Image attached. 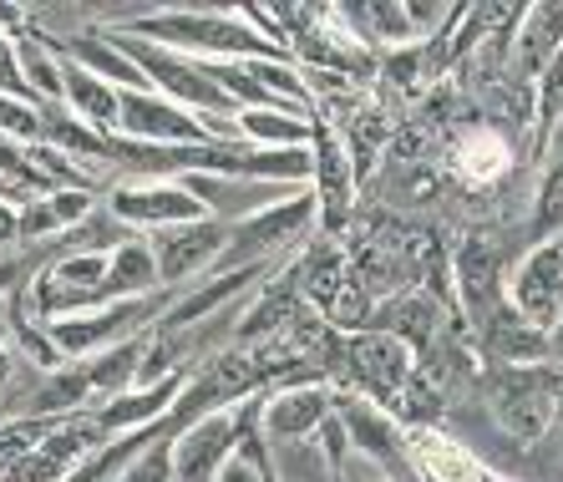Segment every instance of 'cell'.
<instances>
[{
  "label": "cell",
  "instance_id": "cell-28",
  "mask_svg": "<svg viewBox=\"0 0 563 482\" xmlns=\"http://www.w3.org/2000/svg\"><path fill=\"white\" fill-rule=\"evenodd\" d=\"M21 361V355H15V346L5 336H0V386H5V381H11V365Z\"/></svg>",
  "mask_w": 563,
  "mask_h": 482
},
{
  "label": "cell",
  "instance_id": "cell-11",
  "mask_svg": "<svg viewBox=\"0 0 563 482\" xmlns=\"http://www.w3.org/2000/svg\"><path fill=\"white\" fill-rule=\"evenodd\" d=\"M330 412H335V396L325 386H279L275 396H264L254 406V431H260L264 447L310 442L330 421Z\"/></svg>",
  "mask_w": 563,
  "mask_h": 482
},
{
  "label": "cell",
  "instance_id": "cell-31",
  "mask_svg": "<svg viewBox=\"0 0 563 482\" xmlns=\"http://www.w3.org/2000/svg\"><path fill=\"white\" fill-rule=\"evenodd\" d=\"M0 198H5V188H0ZM11 204H15V198H11Z\"/></svg>",
  "mask_w": 563,
  "mask_h": 482
},
{
  "label": "cell",
  "instance_id": "cell-5",
  "mask_svg": "<svg viewBox=\"0 0 563 482\" xmlns=\"http://www.w3.org/2000/svg\"><path fill=\"white\" fill-rule=\"evenodd\" d=\"M250 427H254V412H244V406H223V412L188 421L173 437V482H219V472L244 447Z\"/></svg>",
  "mask_w": 563,
  "mask_h": 482
},
{
  "label": "cell",
  "instance_id": "cell-6",
  "mask_svg": "<svg viewBox=\"0 0 563 482\" xmlns=\"http://www.w3.org/2000/svg\"><path fill=\"white\" fill-rule=\"evenodd\" d=\"M147 244H153L163 289H188V285H198L203 274H219L223 249H229V229L213 219H194V223L157 229V234H147Z\"/></svg>",
  "mask_w": 563,
  "mask_h": 482
},
{
  "label": "cell",
  "instance_id": "cell-19",
  "mask_svg": "<svg viewBox=\"0 0 563 482\" xmlns=\"http://www.w3.org/2000/svg\"><path fill=\"white\" fill-rule=\"evenodd\" d=\"M163 280H157V260L147 239H128L122 249L107 254V280H102V300H147L157 295Z\"/></svg>",
  "mask_w": 563,
  "mask_h": 482
},
{
  "label": "cell",
  "instance_id": "cell-3",
  "mask_svg": "<svg viewBox=\"0 0 563 482\" xmlns=\"http://www.w3.org/2000/svg\"><path fill=\"white\" fill-rule=\"evenodd\" d=\"M335 417L351 437V457H366V468H376L386 482H421L417 452L386 406L366 402V396H335Z\"/></svg>",
  "mask_w": 563,
  "mask_h": 482
},
{
  "label": "cell",
  "instance_id": "cell-25",
  "mask_svg": "<svg viewBox=\"0 0 563 482\" xmlns=\"http://www.w3.org/2000/svg\"><path fill=\"white\" fill-rule=\"evenodd\" d=\"M457 163L472 178H498V173L508 168V147H503L493 132H472L467 143L457 147Z\"/></svg>",
  "mask_w": 563,
  "mask_h": 482
},
{
  "label": "cell",
  "instance_id": "cell-29",
  "mask_svg": "<svg viewBox=\"0 0 563 482\" xmlns=\"http://www.w3.org/2000/svg\"><path fill=\"white\" fill-rule=\"evenodd\" d=\"M549 361H563V320L549 330Z\"/></svg>",
  "mask_w": 563,
  "mask_h": 482
},
{
  "label": "cell",
  "instance_id": "cell-18",
  "mask_svg": "<svg viewBox=\"0 0 563 482\" xmlns=\"http://www.w3.org/2000/svg\"><path fill=\"white\" fill-rule=\"evenodd\" d=\"M97 209L92 188H52V194L21 204V244H52L66 239L87 213Z\"/></svg>",
  "mask_w": 563,
  "mask_h": 482
},
{
  "label": "cell",
  "instance_id": "cell-12",
  "mask_svg": "<svg viewBox=\"0 0 563 482\" xmlns=\"http://www.w3.org/2000/svg\"><path fill=\"white\" fill-rule=\"evenodd\" d=\"M264 270H223V274H209V280H198V285H188L178 300L163 310V320H157V330L168 340L188 336V330H203L209 320H219L229 305L244 300V289L260 280Z\"/></svg>",
  "mask_w": 563,
  "mask_h": 482
},
{
  "label": "cell",
  "instance_id": "cell-2",
  "mask_svg": "<svg viewBox=\"0 0 563 482\" xmlns=\"http://www.w3.org/2000/svg\"><path fill=\"white\" fill-rule=\"evenodd\" d=\"M314 223H320V204H314L310 188L289 194L285 204H275V209H264L229 229V249H223L219 274L223 270H269L275 254H285V249H295L300 239H310Z\"/></svg>",
  "mask_w": 563,
  "mask_h": 482
},
{
  "label": "cell",
  "instance_id": "cell-26",
  "mask_svg": "<svg viewBox=\"0 0 563 482\" xmlns=\"http://www.w3.org/2000/svg\"><path fill=\"white\" fill-rule=\"evenodd\" d=\"M380 72H386V81H396V87H417V81L432 72V52H427V41L391 46V52H386V62H380Z\"/></svg>",
  "mask_w": 563,
  "mask_h": 482
},
{
  "label": "cell",
  "instance_id": "cell-4",
  "mask_svg": "<svg viewBox=\"0 0 563 482\" xmlns=\"http://www.w3.org/2000/svg\"><path fill=\"white\" fill-rule=\"evenodd\" d=\"M559 406H563V386L559 371H549V365H512L493 386V421L523 447H533L553 427Z\"/></svg>",
  "mask_w": 563,
  "mask_h": 482
},
{
  "label": "cell",
  "instance_id": "cell-24",
  "mask_svg": "<svg viewBox=\"0 0 563 482\" xmlns=\"http://www.w3.org/2000/svg\"><path fill=\"white\" fill-rule=\"evenodd\" d=\"M528 234H533V244H553V239H563V163H553L549 178L538 183Z\"/></svg>",
  "mask_w": 563,
  "mask_h": 482
},
{
  "label": "cell",
  "instance_id": "cell-21",
  "mask_svg": "<svg viewBox=\"0 0 563 482\" xmlns=\"http://www.w3.org/2000/svg\"><path fill=\"white\" fill-rule=\"evenodd\" d=\"M239 143L244 147H310L314 122L279 112V107H260V112H234Z\"/></svg>",
  "mask_w": 563,
  "mask_h": 482
},
{
  "label": "cell",
  "instance_id": "cell-20",
  "mask_svg": "<svg viewBox=\"0 0 563 482\" xmlns=\"http://www.w3.org/2000/svg\"><path fill=\"white\" fill-rule=\"evenodd\" d=\"M62 56H71L81 72H92L97 81H107V87H118V91H153V81L143 77V66L132 62L112 36H81Z\"/></svg>",
  "mask_w": 563,
  "mask_h": 482
},
{
  "label": "cell",
  "instance_id": "cell-8",
  "mask_svg": "<svg viewBox=\"0 0 563 482\" xmlns=\"http://www.w3.org/2000/svg\"><path fill=\"white\" fill-rule=\"evenodd\" d=\"M345 365H351L355 386L366 392V402L391 406V402H401V392L417 376V351H411L407 340H396L391 330H366V336H351Z\"/></svg>",
  "mask_w": 563,
  "mask_h": 482
},
{
  "label": "cell",
  "instance_id": "cell-17",
  "mask_svg": "<svg viewBox=\"0 0 563 482\" xmlns=\"http://www.w3.org/2000/svg\"><path fill=\"white\" fill-rule=\"evenodd\" d=\"M563 52V6H523L518 36H512V77H523L533 87L549 62Z\"/></svg>",
  "mask_w": 563,
  "mask_h": 482
},
{
  "label": "cell",
  "instance_id": "cell-1",
  "mask_svg": "<svg viewBox=\"0 0 563 482\" xmlns=\"http://www.w3.org/2000/svg\"><path fill=\"white\" fill-rule=\"evenodd\" d=\"M128 36L153 41L163 52L194 56V62H260L285 56L244 11H157L132 21Z\"/></svg>",
  "mask_w": 563,
  "mask_h": 482
},
{
  "label": "cell",
  "instance_id": "cell-23",
  "mask_svg": "<svg viewBox=\"0 0 563 482\" xmlns=\"http://www.w3.org/2000/svg\"><path fill=\"white\" fill-rule=\"evenodd\" d=\"M178 431H184V427H178V417H168V427H163V431L153 427L147 447L132 457V462L112 482H173V437H178Z\"/></svg>",
  "mask_w": 563,
  "mask_h": 482
},
{
  "label": "cell",
  "instance_id": "cell-7",
  "mask_svg": "<svg viewBox=\"0 0 563 482\" xmlns=\"http://www.w3.org/2000/svg\"><path fill=\"white\" fill-rule=\"evenodd\" d=\"M107 213L128 229H173V223H194V219H209L203 204L184 188V178H132L122 188L107 194Z\"/></svg>",
  "mask_w": 563,
  "mask_h": 482
},
{
  "label": "cell",
  "instance_id": "cell-14",
  "mask_svg": "<svg viewBox=\"0 0 563 482\" xmlns=\"http://www.w3.org/2000/svg\"><path fill=\"white\" fill-rule=\"evenodd\" d=\"M184 392H188V371H173V376H163L157 386H128L122 396L102 402L97 427H102V437H112V431H122V437L147 431V427H157V421L173 417V406H178Z\"/></svg>",
  "mask_w": 563,
  "mask_h": 482
},
{
  "label": "cell",
  "instance_id": "cell-10",
  "mask_svg": "<svg viewBox=\"0 0 563 482\" xmlns=\"http://www.w3.org/2000/svg\"><path fill=\"white\" fill-rule=\"evenodd\" d=\"M508 305L538 336H549L559 326L563 320V239L528 249V260L508 280Z\"/></svg>",
  "mask_w": 563,
  "mask_h": 482
},
{
  "label": "cell",
  "instance_id": "cell-27",
  "mask_svg": "<svg viewBox=\"0 0 563 482\" xmlns=\"http://www.w3.org/2000/svg\"><path fill=\"white\" fill-rule=\"evenodd\" d=\"M219 482H275V472H269V452H264L260 431L250 427V437H244V447L234 452V462L219 472Z\"/></svg>",
  "mask_w": 563,
  "mask_h": 482
},
{
  "label": "cell",
  "instance_id": "cell-16",
  "mask_svg": "<svg viewBox=\"0 0 563 482\" xmlns=\"http://www.w3.org/2000/svg\"><path fill=\"white\" fill-rule=\"evenodd\" d=\"M118 102H122L118 87H107L92 72H81L71 56H62V112L66 118L92 128L97 138H118Z\"/></svg>",
  "mask_w": 563,
  "mask_h": 482
},
{
  "label": "cell",
  "instance_id": "cell-15",
  "mask_svg": "<svg viewBox=\"0 0 563 482\" xmlns=\"http://www.w3.org/2000/svg\"><path fill=\"white\" fill-rule=\"evenodd\" d=\"M310 153H314V178H310V194L320 204V219L335 229V223L351 213V194H355V168H351V153L341 147L335 132H325V122H314V138H310Z\"/></svg>",
  "mask_w": 563,
  "mask_h": 482
},
{
  "label": "cell",
  "instance_id": "cell-13",
  "mask_svg": "<svg viewBox=\"0 0 563 482\" xmlns=\"http://www.w3.org/2000/svg\"><path fill=\"white\" fill-rule=\"evenodd\" d=\"M452 289H457L462 310L477 330L493 320V315L508 305V289H503V270H498V249L487 244V239H467L457 249V264H452Z\"/></svg>",
  "mask_w": 563,
  "mask_h": 482
},
{
  "label": "cell",
  "instance_id": "cell-9",
  "mask_svg": "<svg viewBox=\"0 0 563 482\" xmlns=\"http://www.w3.org/2000/svg\"><path fill=\"white\" fill-rule=\"evenodd\" d=\"M102 427L97 417L87 421H66V427L46 431V442L21 452L11 468L0 472V482H71L97 452H102Z\"/></svg>",
  "mask_w": 563,
  "mask_h": 482
},
{
  "label": "cell",
  "instance_id": "cell-22",
  "mask_svg": "<svg viewBox=\"0 0 563 482\" xmlns=\"http://www.w3.org/2000/svg\"><path fill=\"white\" fill-rule=\"evenodd\" d=\"M269 452V472L275 482H341V468L325 457V447L314 442H289V447H264Z\"/></svg>",
  "mask_w": 563,
  "mask_h": 482
},
{
  "label": "cell",
  "instance_id": "cell-30",
  "mask_svg": "<svg viewBox=\"0 0 563 482\" xmlns=\"http://www.w3.org/2000/svg\"><path fill=\"white\" fill-rule=\"evenodd\" d=\"M487 482H503V478H493V472H487Z\"/></svg>",
  "mask_w": 563,
  "mask_h": 482
}]
</instances>
